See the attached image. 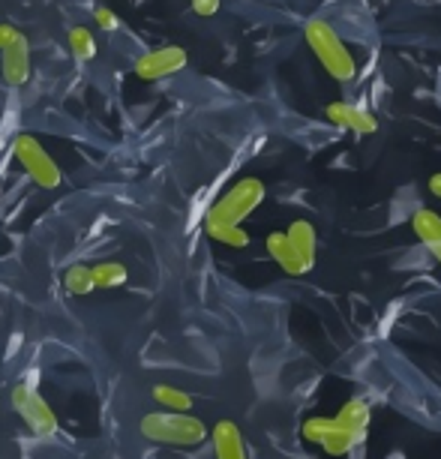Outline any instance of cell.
<instances>
[{"label": "cell", "mask_w": 441, "mask_h": 459, "mask_svg": "<svg viewBox=\"0 0 441 459\" xmlns=\"http://www.w3.org/2000/svg\"><path fill=\"white\" fill-rule=\"evenodd\" d=\"M285 238H289V244L298 249V255L304 258V262L313 267L316 264V253H318V235L313 229V222L307 220H294L289 225V231H285Z\"/></svg>", "instance_id": "13"}, {"label": "cell", "mask_w": 441, "mask_h": 459, "mask_svg": "<svg viewBox=\"0 0 441 459\" xmlns=\"http://www.w3.org/2000/svg\"><path fill=\"white\" fill-rule=\"evenodd\" d=\"M300 436L322 447L327 456H345L349 450L358 447L363 438L358 432L340 427L333 418H309L304 427H300Z\"/></svg>", "instance_id": "6"}, {"label": "cell", "mask_w": 441, "mask_h": 459, "mask_svg": "<svg viewBox=\"0 0 441 459\" xmlns=\"http://www.w3.org/2000/svg\"><path fill=\"white\" fill-rule=\"evenodd\" d=\"M267 253H271L273 262L280 264L289 276H304V273L313 271V267L298 255V249L289 244L285 231H271V235H267Z\"/></svg>", "instance_id": "11"}, {"label": "cell", "mask_w": 441, "mask_h": 459, "mask_svg": "<svg viewBox=\"0 0 441 459\" xmlns=\"http://www.w3.org/2000/svg\"><path fill=\"white\" fill-rule=\"evenodd\" d=\"M304 37L307 46L313 48V55L318 57V64L327 69V75H333L336 82H354L358 75V64H354L351 51L345 48V42L340 39L331 24L322 19H309L304 24Z\"/></svg>", "instance_id": "2"}, {"label": "cell", "mask_w": 441, "mask_h": 459, "mask_svg": "<svg viewBox=\"0 0 441 459\" xmlns=\"http://www.w3.org/2000/svg\"><path fill=\"white\" fill-rule=\"evenodd\" d=\"M267 189L258 178H240L235 186L226 189L207 211V222H235L240 225L249 213L258 211V204L264 202Z\"/></svg>", "instance_id": "3"}, {"label": "cell", "mask_w": 441, "mask_h": 459, "mask_svg": "<svg viewBox=\"0 0 441 459\" xmlns=\"http://www.w3.org/2000/svg\"><path fill=\"white\" fill-rule=\"evenodd\" d=\"M0 75L10 88H22L30 79V42L24 33H19L10 46L0 51Z\"/></svg>", "instance_id": "8"}, {"label": "cell", "mask_w": 441, "mask_h": 459, "mask_svg": "<svg viewBox=\"0 0 441 459\" xmlns=\"http://www.w3.org/2000/svg\"><path fill=\"white\" fill-rule=\"evenodd\" d=\"M142 436L162 447H198L207 438V427L189 411H153L138 423Z\"/></svg>", "instance_id": "1"}, {"label": "cell", "mask_w": 441, "mask_h": 459, "mask_svg": "<svg viewBox=\"0 0 441 459\" xmlns=\"http://www.w3.org/2000/svg\"><path fill=\"white\" fill-rule=\"evenodd\" d=\"M69 51H73L75 60H82V64H88V60L97 57V37L88 30V28H73L69 30Z\"/></svg>", "instance_id": "18"}, {"label": "cell", "mask_w": 441, "mask_h": 459, "mask_svg": "<svg viewBox=\"0 0 441 459\" xmlns=\"http://www.w3.org/2000/svg\"><path fill=\"white\" fill-rule=\"evenodd\" d=\"M153 400H157L166 411H189L193 409V396L180 391L175 385H157L153 387Z\"/></svg>", "instance_id": "16"}, {"label": "cell", "mask_w": 441, "mask_h": 459, "mask_svg": "<svg viewBox=\"0 0 441 459\" xmlns=\"http://www.w3.org/2000/svg\"><path fill=\"white\" fill-rule=\"evenodd\" d=\"M211 441H213V456L216 459H249L244 432L238 429L235 420L216 423V427L211 429Z\"/></svg>", "instance_id": "10"}, {"label": "cell", "mask_w": 441, "mask_h": 459, "mask_svg": "<svg viewBox=\"0 0 441 459\" xmlns=\"http://www.w3.org/2000/svg\"><path fill=\"white\" fill-rule=\"evenodd\" d=\"M91 271L97 289H117V285H124L129 280V267L120 262H102L97 267H91Z\"/></svg>", "instance_id": "17"}, {"label": "cell", "mask_w": 441, "mask_h": 459, "mask_svg": "<svg viewBox=\"0 0 441 459\" xmlns=\"http://www.w3.org/2000/svg\"><path fill=\"white\" fill-rule=\"evenodd\" d=\"M15 37H19V30L10 28V24H0V51L10 46V42H13Z\"/></svg>", "instance_id": "22"}, {"label": "cell", "mask_w": 441, "mask_h": 459, "mask_svg": "<svg viewBox=\"0 0 441 459\" xmlns=\"http://www.w3.org/2000/svg\"><path fill=\"white\" fill-rule=\"evenodd\" d=\"M93 19H97L99 24V30H106V33H115L120 28V19L115 13L108 10V6H97V13H93Z\"/></svg>", "instance_id": "20"}, {"label": "cell", "mask_w": 441, "mask_h": 459, "mask_svg": "<svg viewBox=\"0 0 441 459\" xmlns=\"http://www.w3.org/2000/svg\"><path fill=\"white\" fill-rule=\"evenodd\" d=\"M324 115H327V120H331L333 126L351 129V133H358V135H373L378 129V120L369 115L367 108L351 106V102H331Z\"/></svg>", "instance_id": "9"}, {"label": "cell", "mask_w": 441, "mask_h": 459, "mask_svg": "<svg viewBox=\"0 0 441 459\" xmlns=\"http://www.w3.org/2000/svg\"><path fill=\"white\" fill-rule=\"evenodd\" d=\"M189 4H193V13L195 15H216V10H220V4L222 0H189Z\"/></svg>", "instance_id": "21"}, {"label": "cell", "mask_w": 441, "mask_h": 459, "mask_svg": "<svg viewBox=\"0 0 441 459\" xmlns=\"http://www.w3.org/2000/svg\"><path fill=\"white\" fill-rule=\"evenodd\" d=\"M186 66V51L180 46H162L153 51H144L142 57L135 60V75L142 82H160L169 79V75L180 73Z\"/></svg>", "instance_id": "7"}, {"label": "cell", "mask_w": 441, "mask_h": 459, "mask_svg": "<svg viewBox=\"0 0 441 459\" xmlns=\"http://www.w3.org/2000/svg\"><path fill=\"white\" fill-rule=\"evenodd\" d=\"M333 420L340 423V427H345V429L358 432V436H367V427H369V403L363 400V396H351V400L333 414Z\"/></svg>", "instance_id": "14"}, {"label": "cell", "mask_w": 441, "mask_h": 459, "mask_svg": "<svg viewBox=\"0 0 441 459\" xmlns=\"http://www.w3.org/2000/svg\"><path fill=\"white\" fill-rule=\"evenodd\" d=\"M13 409L19 411V418L24 420L33 436L51 438L57 436V414L51 411V405L28 385H15L13 387Z\"/></svg>", "instance_id": "5"}, {"label": "cell", "mask_w": 441, "mask_h": 459, "mask_svg": "<svg viewBox=\"0 0 441 459\" xmlns=\"http://www.w3.org/2000/svg\"><path fill=\"white\" fill-rule=\"evenodd\" d=\"M204 231H207V238L216 240V244H222V247H231V249L249 247V235L244 231V225H235V222H204Z\"/></svg>", "instance_id": "15"}, {"label": "cell", "mask_w": 441, "mask_h": 459, "mask_svg": "<svg viewBox=\"0 0 441 459\" xmlns=\"http://www.w3.org/2000/svg\"><path fill=\"white\" fill-rule=\"evenodd\" d=\"M429 193L436 195V198H441V171H438V175H432V178H429Z\"/></svg>", "instance_id": "23"}, {"label": "cell", "mask_w": 441, "mask_h": 459, "mask_svg": "<svg viewBox=\"0 0 441 459\" xmlns=\"http://www.w3.org/2000/svg\"><path fill=\"white\" fill-rule=\"evenodd\" d=\"M64 289L69 294H91L93 289H97V282H93V271L84 264H73L64 273Z\"/></svg>", "instance_id": "19"}, {"label": "cell", "mask_w": 441, "mask_h": 459, "mask_svg": "<svg viewBox=\"0 0 441 459\" xmlns=\"http://www.w3.org/2000/svg\"><path fill=\"white\" fill-rule=\"evenodd\" d=\"M13 153L19 160V166L28 171V178L42 189H57L64 184V175H60L57 162L51 160V153L42 147L33 135H19L13 144Z\"/></svg>", "instance_id": "4"}, {"label": "cell", "mask_w": 441, "mask_h": 459, "mask_svg": "<svg viewBox=\"0 0 441 459\" xmlns=\"http://www.w3.org/2000/svg\"><path fill=\"white\" fill-rule=\"evenodd\" d=\"M411 229L420 244L432 253V258L441 264V216L436 211L420 207V211H414V216H411Z\"/></svg>", "instance_id": "12"}]
</instances>
